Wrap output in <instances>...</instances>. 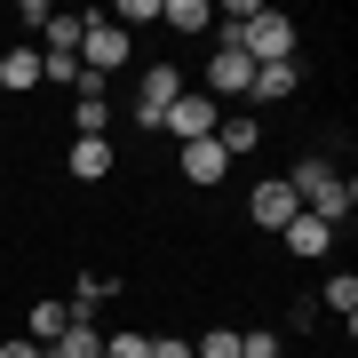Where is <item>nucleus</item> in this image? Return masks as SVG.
Segmentation results:
<instances>
[{
    "mask_svg": "<svg viewBox=\"0 0 358 358\" xmlns=\"http://www.w3.org/2000/svg\"><path fill=\"white\" fill-rule=\"evenodd\" d=\"M0 358H48L40 343H0Z\"/></svg>",
    "mask_w": 358,
    "mask_h": 358,
    "instance_id": "obj_25",
    "label": "nucleus"
},
{
    "mask_svg": "<svg viewBox=\"0 0 358 358\" xmlns=\"http://www.w3.org/2000/svg\"><path fill=\"white\" fill-rule=\"evenodd\" d=\"M64 167H72L80 183H103V176H112V136H80L72 152H64Z\"/></svg>",
    "mask_w": 358,
    "mask_h": 358,
    "instance_id": "obj_9",
    "label": "nucleus"
},
{
    "mask_svg": "<svg viewBox=\"0 0 358 358\" xmlns=\"http://www.w3.org/2000/svg\"><path fill=\"white\" fill-rule=\"evenodd\" d=\"M327 310H334V319H358V279H350V271H334V279H327Z\"/></svg>",
    "mask_w": 358,
    "mask_h": 358,
    "instance_id": "obj_18",
    "label": "nucleus"
},
{
    "mask_svg": "<svg viewBox=\"0 0 358 358\" xmlns=\"http://www.w3.org/2000/svg\"><path fill=\"white\" fill-rule=\"evenodd\" d=\"M192 358H239V327H207L192 343Z\"/></svg>",
    "mask_w": 358,
    "mask_h": 358,
    "instance_id": "obj_19",
    "label": "nucleus"
},
{
    "mask_svg": "<svg viewBox=\"0 0 358 358\" xmlns=\"http://www.w3.org/2000/svg\"><path fill=\"white\" fill-rule=\"evenodd\" d=\"M152 358H192V343L183 334H152Z\"/></svg>",
    "mask_w": 358,
    "mask_h": 358,
    "instance_id": "obj_24",
    "label": "nucleus"
},
{
    "mask_svg": "<svg viewBox=\"0 0 358 358\" xmlns=\"http://www.w3.org/2000/svg\"><path fill=\"white\" fill-rule=\"evenodd\" d=\"M176 96H183V72H176V64H152V72H143V96H136V120H143V128H159Z\"/></svg>",
    "mask_w": 358,
    "mask_h": 358,
    "instance_id": "obj_5",
    "label": "nucleus"
},
{
    "mask_svg": "<svg viewBox=\"0 0 358 358\" xmlns=\"http://www.w3.org/2000/svg\"><path fill=\"white\" fill-rule=\"evenodd\" d=\"M40 80H64V88H80V56H40Z\"/></svg>",
    "mask_w": 358,
    "mask_h": 358,
    "instance_id": "obj_23",
    "label": "nucleus"
},
{
    "mask_svg": "<svg viewBox=\"0 0 358 358\" xmlns=\"http://www.w3.org/2000/svg\"><path fill=\"white\" fill-rule=\"evenodd\" d=\"M112 294H120V279H96V271H88V279H72V319H88V310L112 303Z\"/></svg>",
    "mask_w": 358,
    "mask_h": 358,
    "instance_id": "obj_17",
    "label": "nucleus"
},
{
    "mask_svg": "<svg viewBox=\"0 0 358 358\" xmlns=\"http://www.w3.org/2000/svg\"><path fill=\"white\" fill-rule=\"evenodd\" d=\"M159 136H176V143H199V136H215V96H207V88H183L176 103H167Z\"/></svg>",
    "mask_w": 358,
    "mask_h": 358,
    "instance_id": "obj_3",
    "label": "nucleus"
},
{
    "mask_svg": "<svg viewBox=\"0 0 358 358\" xmlns=\"http://www.w3.org/2000/svg\"><path fill=\"white\" fill-rule=\"evenodd\" d=\"M176 167H183V183H223V176H231V159H223V143H215V136L176 143Z\"/></svg>",
    "mask_w": 358,
    "mask_h": 358,
    "instance_id": "obj_6",
    "label": "nucleus"
},
{
    "mask_svg": "<svg viewBox=\"0 0 358 358\" xmlns=\"http://www.w3.org/2000/svg\"><path fill=\"white\" fill-rule=\"evenodd\" d=\"M103 358H152V334H103Z\"/></svg>",
    "mask_w": 358,
    "mask_h": 358,
    "instance_id": "obj_21",
    "label": "nucleus"
},
{
    "mask_svg": "<svg viewBox=\"0 0 358 358\" xmlns=\"http://www.w3.org/2000/svg\"><path fill=\"white\" fill-rule=\"evenodd\" d=\"M112 24H120V32H128V24H159V0H120Z\"/></svg>",
    "mask_w": 358,
    "mask_h": 358,
    "instance_id": "obj_20",
    "label": "nucleus"
},
{
    "mask_svg": "<svg viewBox=\"0 0 358 358\" xmlns=\"http://www.w3.org/2000/svg\"><path fill=\"white\" fill-rule=\"evenodd\" d=\"M24 327H32V343H40V350H48V343H56V334H64V327H72V303H40V310H32V319H24Z\"/></svg>",
    "mask_w": 358,
    "mask_h": 358,
    "instance_id": "obj_16",
    "label": "nucleus"
},
{
    "mask_svg": "<svg viewBox=\"0 0 358 358\" xmlns=\"http://www.w3.org/2000/svg\"><path fill=\"white\" fill-rule=\"evenodd\" d=\"M207 88H215V96H239V103H247V88H255V64H247V56L231 48V40H215V56H207Z\"/></svg>",
    "mask_w": 358,
    "mask_h": 358,
    "instance_id": "obj_4",
    "label": "nucleus"
},
{
    "mask_svg": "<svg viewBox=\"0 0 358 358\" xmlns=\"http://www.w3.org/2000/svg\"><path fill=\"white\" fill-rule=\"evenodd\" d=\"M0 88H16V96L40 88V48H8L0 56Z\"/></svg>",
    "mask_w": 358,
    "mask_h": 358,
    "instance_id": "obj_13",
    "label": "nucleus"
},
{
    "mask_svg": "<svg viewBox=\"0 0 358 358\" xmlns=\"http://www.w3.org/2000/svg\"><path fill=\"white\" fill-rule=\"evenodd\" d=\"M239 358H279V334H271V327H247L239 334Z\"/></svg>",
    "mask_w": 358,
    "mask_h": 358,
    "instance_id": "obj_22",
    "label": "nucleus"
},
{
    "mask_svg": "<svg viewBox=\"0 0 358 358\" xmlns=\"http://www.w3.org/2000/svg\"><path fill=\"white\" fill-rule=\"evenodd\" d=\"M159 24H167V32H207L215 8H207V0H159Z\"/></svg>",
    "mask_w": 358,
    "mask_h": 358,
    "instance_id": "obj_12",
    "label": "nucleus"
},
{
    "mask_svg": "<svg viewBox=\"0 0 358 358\" xmlns=\"http://www.w3.org/2000/svg\"><path fill=\"white\" fill-rule=\"evenodd\" d=\"M279 239H287V255H294V263H319L327 247H334V231H327L319 215H294V223L279 231Z\"/></svg>",
    "mask_w": 358,
    "mask_h": 358,
    "instance_id": "obj_8",
    "label": "nucleus"
},
{
    "mask_svg": "<svg viewBox=\"0 0 358 358\" xmlns=\"http://www.w3.org/2000/svg\"><path fill=\"white\" fill-rule=\"evenodd\" d=\"M294 215H303V199H294L287 176H263L255 192H247V223H255V231H287Z\"/></svg>",
    "mask_w": 358,
    "mask_h": 358,
    "instance_id": "obj_2",
    "label": "nucleus"
},
{
    "mask_svg": "<svg viewBox=\"0 0 358 358\" xmlns=\"http://www.w3.org/2000/svg\"><path fill=\"white\" fill-rule=\"evenodd\" d=\"M48 358H103V334H96V319H72V327L48 343Z\"/></svg>",
    "mask_w": 358,
    "mask_h": 358,
    "instance_id": "obj_11",
    "label": "nucleus"
},
{
    "mask_svg": "<svg viewBox=\"0 0 358 358\" xmlns=\"http://www.w3.org/2000/svg\"><path fill=\"white\" fill-rule=\"evenodd\" d=\"M128 48H136V40L120 32L112 16H88V24H80V72H88V80H112L120 64H128Z\"/></svg>",
    "mask_w": 358,
    "mask_h": 358,
    "instance_id": "obj_1",
    "label": "nucleus"
},
{
    "mask_svg": "<svg viewBox=\"0 0 358 358\" xmlns=\"http://www.w3.org/2000/svg\"><path fill=\"white\" fill-rule=\"evenodd\" d=\"M80 24H88V16H48V32H40V56H80Z\"/></svg>",
    "mask_w": 358,
    "mask_h": 358,
    "instance_id": "obj_14",
    "label": "nucleus"
},
{
    "mask_svg": "<svg viewBox=\"0 0 358 358\" xmlns=\"http://www.w3.org/2000/svg\"><path fill=\"white\" fill-rule=\"evenodd\" d=\"M72 128H80V136H103V128H112V96H103V80H88V72H80V103H72Z\"/></svg>",
    "mask_w": 358,
    "mask_h": 358,
    "instance_id": "obj_7",
    "label": "nucleus"
},
{
    "mask_svg": "<svg viewBox=\"0 0 358 358\" xmlns=\"http://www.w3.org/2000/svg\"><path fill=\"white\" fill-rule=\"evenodd\" d=\"M215 143H223V159H239V152H255V143H263V128H255V112H239V120H223V128H215Z\"/></svg>",
    "mask_w": 358,
    "mask_h": 358,
    "instance_id": "obj_15",
    "label": "nucleus"
},
{
    "mask_svg": "<svg viewBox=\"0 0 358 358\" xmlns=\"http://www.w3.org/2000/svg\"><path fill=\"white\" fill-rule=\"evenodd\" d=\"M294 88H303V64H255V88H247V103H287Z\"/></svg>",
    "mask_w": 358,
    "mask_h": 358,
    "instance_id": "obj_10",
    "label": "nucleus"
}]
</instances>
